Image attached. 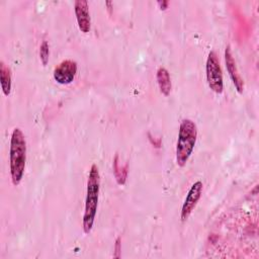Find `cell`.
Here are the masks:
<instances>
[{
  "instance_id": "7c38bea8",
  "label": "cell",
  "mask_w": 259,
  "mask_h": 259,
  "mask_svg": "<svg viewBox=\"0 0 259 259\" xmlns=\"http://www.w3.org/2000/svg\"><path fill=\"white\" fill-rule=\"evenodd\" d=\"M49 56H50V50H49V44L47 40H44L39 48V58L44 66H46L49 62Z\"/></svg>"
},
{
  "instance_id": "3957f363",
  "label": "cell",
  "mask_w": 259,
  "mask_h": 259,
  "mask_svg": "<svg viewBox=\"0 0 259 259\" xmlns=\"http://www.w3.org/2000/svg\"><path fill=\"white\" fill-rule=\"evenodd\" d=\"M197 138V127L193 120L185 118L181 121L176 145V163L179 167L186 165L191 156Z\"/></svg>"
},
{
  "instance_id": "8fae6325",
  "label": "cell",
  "mask_w": 259,
  "mask_h": 259,
  "mask_svg": "<svg viewBox=\"0 0 259 259\" xmlns=\"http://www.w3.org/2000/svg\"><path fill=\"white\" fill-rule=\"evenodd\" d=\"M113 173H114L117 184L124 185L126 176H127V165H124V166L119 165L118 154H116L113 159Z\"/></svg>"
},
{
  "instance_id": "30bf717a",
  "label": "cell",
  "mask_w": 259,
  "mask_h": 259,
  "mask_svg": "<svg viewBox=\"0 0 259 259\" xmlns=\"http://www.w3.org/2000/svg\"><path fill=\"white\" fill-rule=\"evenodd\" d=\"M0 82L3 94L8 96L11 91V73L9 67H7L3 61L0 62Z\"/></svg>"
},
{
  "instance_id": "277c9868",
  "label": "cell",
  "mask_w": 259,
  "mask_h": 259,
  "mask_svg": "<svg viewBox=\"0 0 259 259\" xmlns=\"http://www.w3.org/2000/svg\"><path fill=\"white\" fill-rule=\"evenodd\" d=\"M206 81L208 87L217 94H222L224 91L223 73L220 60L214 51H210L206 60L205 66Z\"/></svg>"
},
{
  "instance_id": "6da1fadb",
  "label": "cell",
  "mask_w": 259,
  "mask_h": 259,
  "mask_svg": "<svg viewBox=\"0 0 259 259\" xmlns=\"http://www.w3.org/2000/svg\"><path fill=\"white\" fill-rule=\"evenodd\" d=\"M26 161V142L19 127L12 131L9 150L10 175L13 185H18L23 177Z\"/></svg>"
},
{
  "instance_id": "9c48e42d",
  "label": "cell",
  "mask_w": 259,
  "mask_h": 259,
  "mask_svg": "<svg viewBox=\"0 0 259 259\" xmlns=\"http://www.w3.org/2000/svg\"><path fill=\"white\" fill-rule=\"evenodd\" d=\"M156 78H157L158 86H159L161 93L165 96H168L170 94L171 88H172L171 78H170V74H169L168 70L164 67H160L157 70Z\"/></svg>"
},
{
  "instance_id": "7a4b0ae2",
  "label": "cell",
  "mask_w": 259,
  "mask_h": 259,
  "mask_svg": "<svg viewBox=\"0 0 259 259\" xmlns=\"http://www.w3.org/2000/svg\"><path fill=\"white\" fill-rule=\"evenodd\" d=\"M100 188V175L98 167L95 164L91 165L88 180H87V192L85 199V209L83 214V231L85 234H89L92 230L97 205H98V196Z\"/></svg>"
},
{
  "instance_id": "5bb4252c",
  "label": "cell",
  "mask_w": 259,
  "mask_h": 259,
  "mask_svg": "<svg viewBox=\"0 0 259 259\" xmlns=\"http://www.w3.org/2000/svg\"><path fill=\"white\" fill-rule=\"evenodd\" d=\"M157 4L159 5V8H160L161 10H166L167 7H168V5H169V2L166 1V0H162V1H158Z\"/></svg>"
},
{
  "instance_id": "52a82bcc",
  "label": "cell",
  "mask_w": 259,
  "mask_h": 259,
  "mask_svg": "<svg viewBox=\"0 0 259 259\" xmlns=\"http://www.w3.org/2000/svg\"><path fill=\"white\" fill-rule=\"evenodd\" d=\"M74 10L79 29L87 33L91 28V18L89 13V7L86 0H76L74 3Z\"/></svg>"
},
{
  "instance_id": "ba28073f",
  "label": "cell",
  "mask_w": 259,
  "mask_h": 259,
  "mask_svg": "<svg viewBox=\"0 0 259 259\" xmlns=\"http://www.w3.org/2000/svg\"><path fill=\"white\" fill-rule=\"evenodd\" d=\"M225 61H226V66H227L228 73H229L230 78L233 81L237 91L239 93H243L244 82H243V79L241 78V76H240V74L238 72V69H237V66H236V62L234 60V57H233V54H232L230 46H227V48L225 50Z\"/></svg>"
},
{
  "instance_id": "5b68a950",
  "label": "cell",
  "mask_w": 259,
  "mask_h": 259,
  "mask_svg": "<svg viewBox=\"0 0 259 259\" xmlns=\"http://www.w3.org/2000/svg\"><path fill=\"white\" fill-rule=\"evenodd\" d=\"M77 63L72 60H64L54 69V79L62 85L70 84L77 74Z\"/></svg>"
},
{
  "instance_id": "4fadbf2b",
  "label": "cell",
  "mask_w": 259,
  "mask_h": 259,
  "mask_svg": "<svg viewBox=\"0 0 259 259\" xmlns=\"http://www.w3.org/2000/svg\"><path fill=\"white\" fill-rule=\"evenodd\" d=\"M120 250H121V246H120V238H117L115 241V245H114V257L115 258H119L120 257Z\"/></svg>"
},
{
  "instance_id": "8992f818",
  "label": "cell",
  "mask_w": 259,
  "mask_h": 259,
  "mask_svg": "<svg viewBox=\"0 0 259 259\" xmlns=\"http://www.w3.org/2000/svg\"><path fill=\"white\" fill-rule=\"evenodd\" d=\"M202 182L201 181H196L192 184V186L190 187L185 200L183 202L182 208H181V214H180V219L182 222H185L189 215L191 214V212L193 211V209L195 208L201 193H202Z\"/></svg>"
}]
</instances>
